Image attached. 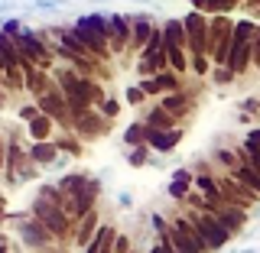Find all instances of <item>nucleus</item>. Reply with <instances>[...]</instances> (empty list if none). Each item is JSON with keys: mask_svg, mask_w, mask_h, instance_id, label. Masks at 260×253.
Here are the masks:
<instances>
[{"mask_svg": "<svg viewBox=\"0 0 260 253\" xmlns=\"http://www.w3.org/2000/svg\"><path fill=\"white\" fill-rule=\"evenodd\" d=\"M98 231H101V218H98V211H91V214H85L81 221H75V234H72V240H75V247H88Z\"/></svg>", "mask_w": 260, "mask_h": 253, "instance_id": "nucleus-9", "label": "nucleus"}, {"mask_svg": "<svg viewBox=\"0 0 260 253\" xmlns=\"http://www.w3.org/2000/svg\"><path fill=\"white\" fill-rule=\"evenodd\" d=\"M150 253H176V247H173L169 240H159L156 247H150Z\"/></svg>", "mask_w": 260, "mask_h": 253, "instance_id": "nucleus-37", "label": "nucleus"}, {"mask_svg": "<svg viewBox=\"0 0 260 253\" xmlns=\"http://www.w3.org/2000/svg\"><path fill=\"white\" fill-rule=\"evenodd\" d=\"M162 107H166L169 114H185L189 111V94H179V91H169V94H162Z\"/></svg>", "mask_w": 260, "mask_h": 253, "instance_id": "nucleus-21", "label": "nucleus"}, {"mask_svg": "<svg viewBox=\"0 0 260 253\" xmlns=\"http://www.w3.org/2000/svg\"><path fill=\"white\" fill-rule=\"evenodd\" d=\"M16 114H20V120H26V124H29V120H36L43 111H39V104H23V107L16 111Z\"/></svg>", "mask_w": 260, "mask_h": 253, "instance_id": "nucleus-30", "label": "nucleus"}, {"mask_svg": "<svg viewBox=\"0 0 260 253\" xmlns=\"http://www.w3.org/2000/svg\"><path fill=\"white\" fill-rule=\"evenodd\" d=\"M182 23H185V32H189V52H192V55L208 52V43H211V23L205 20V13H202V10H192Z\"/></svg>", "mask_w": 260, "mask_h": 253, "instance_id": "nucleus-5", "label": "nucleus"}, {"mask_svg": "<svg viewBox=\"0 0 260 253\" xmlns=\"http://www.w3.org/2000/svg\"><path fill=\"white\" fill-rule=\"evenodd\" d=\"M13 221H20V227H16V234H20V240L26 243V247H32V250H43V247H49L55 237L46 231L43 224L32 218V211H26V214H10Z\"/></svg>", "mask_w": 260, "mask_h": 253, "instance_id": "nucleus-4", "label": "nucleus"}, {"mask_svg": "<svg viewBox=\"0 0 260 253\" xmlns=\"http://www.w3.org/2000/svg\"><path fill=\"white\" fill-rule=\"evenodd\" d=\"M59 143L55 140H43V143H32L29 150V159L36 162V166H52V162H59Z\"/></svg>", "mask_w": 260, "mask_h": 253, "instance_id": "nucleus-13", "label": "nucleus"}, {"mask_svg": "<svg viewBox=\"0 0 260 253\" xmlns=\"http://www.w3.org/2000/svg\"><path fill=\"white\" fill-rule=\"evenodd\" d=\"M192 185H195V175L189 169H176L173 178H169V195H173L176 201H185V195L192 192Z\"/></svg>", "mask_w": 260, "mask_h": 253, "instance_id": "nucleus-14", "label": "nucleus"}, {"mask_svg": "<svg viewBox=\"0 0 260 253\" xmlns=\"http://www.w3.org/2000/svg\"><path fill=\"white\" fill-rule=\"evenodd\" d=\"M0 75H7V59H4V52H0Z\"/></svg>", "mask_w": 260, "mask_h": 253, "instance_id": "nucleus-41", "label": "nucleus"}, {"mask_svg": "<svg viewBox=\"0 0 260 253\" xmlns=\"http://www.w3.org/2000/svg\"><path fill=\"white\" fill-rule=\"evenodd\" d=\"M185 218L195 224V231H199V237H202V243H205V250H221L224 243L234 237V234L221 224V218H218L215 211H189Z\"/></svg>", "mask_w": 260, "mask_h": 253, "instance_id": "nucleus-2", "label": "nucleus"}, {"mask_svg": "<svg viewBox=\"0 0 260 253\" xmlns=\"http://www.w3.org/2000/svg\"><path fill=\"white\" fill-rule=\"evenodd\" d=\"M88 178L91 175H85V172H69V175H62L55 185H59V192L65 195V198H75V195L88 185Z\"/></svg>", "mask_w": 260, "mask_h": 253, "instance_id": "nucleus-17", "label": "nucleus"}, {"mask_svg": "<svg viewBox=\"0 0 260 253\" xmlns=\"http://www.w3.org/2000/svg\"><path fill=\"white\" fill-rule=\"evenodd\" d=\"M189 4H195V10H202V4H205V0H189Z\"/></svg>", "mask_w": 260, "mask_h": 253, "instance_id": "nucleus-44", "label": "nucleus"}, {"mask_svg": "<svg viewBox=\"0 0 260 253\" xmlns=\"http://www.w3.org/2000/svg\"><path fill=\"white\" fill-rule=\"evenodd\" d=\"M55 143H59V150H62V153H69V156H81V143H78V140H72V136H69V140L62 136V140H55Z\"/></svg>", "mask_w": 260, "mask_h": 253, "instance_id": "nucleus-29", "label": "nucleus"}, {"mask_svg": "<svg viewBox=\"0 0 260 253\" xmlns=\"http://www.w3.org/2000/svg\"><path fill=\"white\" fill-rule=\"evenodd\" d=\"M32 7L36 10H62L65 0H32Z\"/></svg>", "mask_w": 260, "mask_h": 253, "instance_id": "nucleus-33", "label": "nucleus"}, {"mask_svg": "<svg viewBox=\"0 0 260 253\" xmlns=\"http://www.w3.org/2000/svg\"><path fill=\"white\" fill-rule=\"evenodd\" d=\"M114 253H130V240L124 234H117V240H114Z\"/></svg>", "mask_w": 260, "mask_h": 253, "instance_id": "nucleus-36", "label": "nucleus"}, {"mask_svg": "<svg viewBox=\"0 0 260 253\" xmlns=\"http://www.w3.org/2000/svg\"><path fill=\"white\" fill-rule=\"evenodd\" d=\"M156 81H159L162 91H176V88H179V78H176V71H173V68H169V71H159Z\"/></svg>", "mask_w": 260, "mask_h": 253, "instance_id": "nucleus-27", "label": "nucleus"}, {"mask_svg": "<svg viewBox=\"0 0 260 253\" xmlns=\"http://www.w3.org/2000/svg\"><path fill=\"white\" fill-rule=\"evenodd\" d=\"M179 143H182V130H179V127H173V130H153V127H146V146H150V150L169 153V150H176Z\"/></svg>", "mask_w": 260, "mask_h": 253, "instance_id": "nucleus-8", "label": "nucleus"}, {"mask_svg": "<svg viewBox=\"0 0 260 253\" xmlns=\"http://www.w3.org/2000/svg\"><path fill=\"white\" fill-rule=\"evenodd\" d=\"M215 159L221 162V166L228 169V172H234V169H238L241 162H244V156H238L234 150H218V153H215Z\"/></svg>", "mask_w": 260, "mask_h": 253, "instance_id": "nucleus-23", "label": "nucleus"}, {"mask_svg": "<svg viewBox=\"0 0 260 253\" xmlns=\"http://www.w3.org/2000/svg\"><path fill=\"white\" fill-rule=\"evenodd\" d=\"M4 166H7V150L0 146V169H4Z\"/></svg>", "mask_w": 260, "mask_h": 253, "instance_id": "nucleus-42", "label": "nucleus"}, {"mask_svg": "<svg viewBox=\"0 0 260 253\" xmlns=\"http://www.w3.org/2000/svg\"><path fill=\"white\" fill-rule=\"evenodd\" d=\"M173 227H169V243L176 247V253H208L205 250V243H202V237H199V231H195V224L189 221V218H173L169 221Z\"/></svg>", "mask_w": 260, "mask_h": 253, "instance_id": "nucleus-3", "label": "nucleus"}, {"mask_svg": "<svg viewBox=\"0 0 260 253\" xmlns=\"http://www.w3.org/2000/svg\"><path fill=\"white\" fill-rule=\"evenodd\" d=\"M130 43H134V16L111 13V52L120 55Z\"/></svg>", "mask_w": 260, "mask_h": 253, "instance_id": "nucleus-7", "label": "nucleus"}, {"mask_svg": "<svg viewBox=\"0 0 260 253\" xmlns=\"http://www.w3.org/2000/svg\"><path fill=\"white\" fill-rule=\"evenodd\" d=\"M247 143H254V146H260V127H254V130H250V133H247Z\"/></svg>", "mask_w": 260, "mask_h": 253, "instance_id": "nucleus-40", "label": "nucleus"}, {"mask_svg": "<svg viewBox=\"0 0 260 253\" xmlns=\"http://www.w3.org/2000/svg\"><path fill=\"white\" fill-rule=\"evenodd\" d=\"M192 68L199 71V75H208V71H211V62H208V55H205V52H202V55H195V59H192Z\"/></svg>", "mask_w": 260, "mask_h": 253, "instance_id": "nucleus-32", "label": "nucleus"}, {"mask_svg": "<svg viewBox=\"0 0 260 253\" xmlns=\"http://www.w3.org/2000/svg\"><path fill=\"white\" fill-rule=\"evenodd\" d=\"M29 211H32V218H36V221L43 224L55 240H65V237L75 234V231H72V214L59 205V201L46 198V195H36V201H32Z\"/></svg>", "mask_w": 260, "mask_h": 253, "instance_id": "nucleus-1", "label": "nucleus"}, {"mask_svg": "<svg viewBox=\"0 0 260 253\" xmlns=\"http://www.w3.org/2000/svg\"><path fill=\"white\" fill-rule=\"evenodd\" d=\"M162 36H166V52L173 49H189V32L182 20H166L162 23Z\"/></svg>", "mask_w": 260, "mask_h": 253, "instance_id": "nucleus-10", "label": "nucleus"}, {"mask_svg": "<svg viewBox=\"0 0 260 253\" xmlns=\"http://www.w3.org/2000/svg\"><path fill=\"white\" fill-rule=\"evenodd\" d=\"M117 205L120 208H134V195H130V192H120L117 195Z\"/></svg>", "mask_w": 260, "mask_h": 253, "instance_id": "nucleus-38", "label": "nucleus"}, {"mask_svg": "<svg viewBox=\"0 0 260 253\" xmlns=\"http://www.w3.org/2000/svg\"><path fill=\"white\" fill-rule=\"evenodd\" d=\"M146 153H150V146H134V150H130V156H127V162L130 166H146V162H150V156H146Z\"/></svg>", "mask_w": 260, "mask_h": 253, "instance_id": "nucleus-26", "label": "nucleus"}, {"mask_svg": "<svg viewBox=\"0 0 260 253\" xmlns=\"http://www.w3.org/2000/svg\"><path fill=\"white\" fill-rule=\"evenodd\" d=\"M231 75H234V71L228 68V65H218V68H215V85H228Z\"/></svg>", "mask_w": 260, "mask_h": 253, "instance_id": "nucleus-34", "label": "nucleus"}, {"mask_svg": "<svg viewBox=\"0 0 260 253\" xmlns=\"http://www.w3.org/2000/svg\"><path fill=\"white\" fill-rule=\"evenodd\" d=\"M124 143L127 146H143L146 143V124H130L124 130Z\"/></svg>", "mask_w": 260, "mask_h": 253, "instance_id": "nucleus-22", "label": "nucleus"}, {"mask_svg": "<svg viewBox=\"0 0 260 253\" xmlns=\"http://www.w3.org/2000/svg\"><path fill=\"white\" fill-rule=\"evenodd\" d=\"M215 214L221 218V224H224L231 234L244 231V224H247V208H238V205H218Z\"/></svg>", "mask_w": 260, "mask_h": 253, "instance_id": "nucleus-11", "label": "nucleus"}, {"mask_svg": "<svg viewBox=\"0 0 260 253\" xmlns=\"http://www.w3.org/2000/svg\"><path fill=\"white\" fill-rule=\"evenodd\" d=\"M7 101V94H4V88H0V104H4Z\"/></svg>", "mask_w": 260, "mask_h": 253, "instance_id": "nucleus-46", "label": "nucleus"}, {"mask_svg": "<svg viewBox=\"0 0 260 253\" xmlns=\"http://www.w3.org/2000/svg\"><path fill=\"white\" fill-rule=\"evenodd\" d=\"M98 111H101L104 117H117V114H120V101H117V97H104V101L98 104Z\"/></svg>", "mask_w": 260, "mask_h": 253, "instance_id": "nucleus-28", "label": "nucleus"}, {"mask_svg": "<svg viewBox=\"0 0 260 253\" xmlns=\"http://www.w3.org/2000/svg\"><path fill=\"white\" fill-rule=\"evenodd\" d=\"M153 29H156V26H153V16H150V13H137V16H134V43H130V46L143 52V46L150 43Z\"/></svg>", "mask_w": 260, "mask_h": 253, "instance_id": "nucleus-15", "label": "nucleus"}, {"mask_svg": "<svg viewBox=\"0 0 260 253\" xmlns=\"http://www.w3.org/2000/svg\"><path fill=\"white\" fill-rule=\"evenodd\" d=\"M146 127H153V130H173L176 127V114H169L162 104H156V107L146 114Z\"/></svg>", "mask_w": 260, "mask_h": 253, "instance_id": "nucleus-19", "label": "nucleus"}, {"mask_svg": "<svg viewBox=\"0 0 260 253\" xmlns=\"http://www.w3.org/2000/svg\"><path fill=\"white\" fill-rule=\"evenodd\" d=\"M241 107H244V111H257V114H260V101H257V97H247Z\"/></svg>", "mask_w": 260, "mask_h": 253, "instance_id": "nucleus-39", "label": "nucleus"}, {"mask_svg": "<svg viewBox=\"0 0 260 253\" xmlns=\"http://www.w3.org/2000/svg\"><path fill=\"white\" fill-rule=\"evenodd\" d=\"M114 240H117V227L111 224H101V231H98V237L85 247V253H114Z\"/></svg>", "mask_w": 260, "mask_h": 253, "instance_id": "nucleus-16", "label": "nucleus"}, {"mask_svg": "<svg viewBox=\"0 0 260 253\" xmlns=\"http://www.w3.org/2000/svg\"><path fill=\"white\" fill-rule=\"evenodd\" d=\"M143 97H146V91H143L140 85H130L127 88V104H134V107H137V104H143Z\"/></svg>", "mask_w": 260, "mask_h": 253, "instance_id": "nucleus-31", "label": "nucleus"}, {"mask_svg": "<svg viewBox=\"0 0 260 253\" xmlns=\"http://www.w3.org/2000/svg\"><path fill=\"white\" fill-rule=\"evenodd\" d=\"M0 253H7V237H0Z\"/></svg>", "mask_w": 260, "mask_h": 253, "instance_id": "nucleus-43", "label": "nucleus"}, {"mask_svg": "<svg viewBox=\"0 0 260 253\" xmlns=\"http://www.w3.org/2000/svg\"><path fill=\"white\" fill-rule=\"evenodd\" d=\"M72 32H75V36H78V43L81 46H85L88 49V52H91V59H111V43H108V39H104V36H98V32L91 29V26H85V23H72Z\"/></svg>", "mask_w": 260, "mask_h": 253, "instance_id": "nucleus-6", "label": "nucleus"}, {"mask_svg": "<svg viewBox=\"0 0 260 253\" xmlns=\"http://www.w3.org/2000/svg\"><path fill=\"white\" fill-rule=\"evenodd\" d=\"M140 88H143L146 94H162V88H159V81H156V75H153V78H143V81H140Z\"/></svg>", "mask_w": 260, "mask_h": 253, "instance_id": "nucleus-35", "label": "nucleus"}, {"mask_svg": "<svg viewBox=\"0 0 260 253\" xmlns=\"http://www.w3.org/2000/svg\"><path fill=\"white\" fill-rule=\"evenodd\" d=\"M4 205H7V198H4V195H0V214H4Z\"/></svg>", "mask_w": 260, "mask_h": 253, "instance_id": "nucleus-45", "label": "nucleus"}, {"mask_svg": "<svg viewBox=\"0 0 260 253\" xmlns=\"http://www.w3.org/2000/svg\"><path fill=\"white\" fill-rule=\"evenodd\" d=\"M231 7H238V0H205L202 4V13H215V16H221L228 13Z\"/></svg>", "mask_w": 260, "mask_h": 253, "instance_id": "nucleus-24", "label": "nucleus"}, {"mask_svg": "<svg viewBox=\"0 0 260 253\" xmlns=\"http://www.w3.org/2000/svg\"><path fill=\"white\" fill-rule=\"evenodd\" d=\"M195 189L205 195L208 201H215V205H228V201H224V192H221V182H218L215 175L199 172V175H195Z\"/></svg>", "mask_w": 260, "mask_h": 253, "instance_id": "nucleus-12", "label": "nucleus"}, {"mask_svg": "<svg viewBox=\"0 0 260 253\" xmlns=\"http://www.w3.org/2000/svg\"><path fill=\"white\" fill-rule=\"evenodd\" d=\"M166 55H169V68H173L176 75H185L189 62H185V52H182V49H173V52H166Z\"/></svg>", "mask_w": 260, "mask_h": 253, "instance_id": "nucleus-25", "label": "nucleus"}, {"mask_svg": "<svg viewBox=\"0 0 260 253\" xmlns=\"http://www.w3.org/2000/svg\"><path fill=\"white\" fill-rule=\"evenodd\" d=\"M234 175H238L241 182H244V185H247V189L260 198V169H254L250 162H241V166L234 169Z\"/></svg>", "mask_w": 260, "mask_h": 253, "instance_id": "nucleus-20", "label": "nucleus"}, {"mask_svg": "<svg viewBox=\"0 0 260 253\" xmlns=\"http://www.w3.org/2000/svg\"><path fill=\"white\" fill-rule=\"evenodd\" d=\"M52 127H55V120L49 117V114H39L36 120H29L26 124V130H29V136L36 143H43V140H49V136H52Z\"/></svg>", "mask_w": 260, "mask_h": 253, "instance_id": "nucleus-18", "label": "nucleus"}]
</instances>
